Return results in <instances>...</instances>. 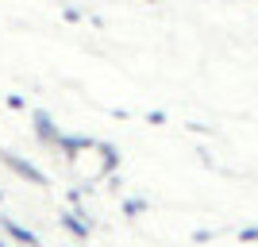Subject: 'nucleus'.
<instances>
[{
  "mask_svg": "<svg viewBox=\"0 0 258 247\" xmlns=\"http://www.w3.org/2000/svg\"><path fill=\"white\" fill-rule=\"evenodd\" d=\"M0 247H12V243H4V239H0Z\"/></svg>",
  "mask_w": 258,
  "mask_h": 247,
  "instance_id": "nucleus-6",
  "label": "nucleus"
},
{
  "mask_svg": "<svg viewBox=\"0 0 258 247\" xmlns=\"http://www.w3.org/2000/svg\"><path fill=\"white\" fill-rule=\"evenodd\" d=\"M31 128H35V139H39V143H46V147H58L62 131L54 128V120L46 116L43 108H35V112H31Z\"/></svg>",
  "mask_w": 258,
  "mask_h": 247,
  "instance_id": "nucleus-2",
  "label": "nucleus"
},
{
  "mask_svg": "<svg viewBox=\"0 0 258 247\" xmlns=\"http://www.w3.org/2000/svg\"><path fill=\"white\" fill-rule=\"evenodd\" d=\"M0 228H4V232H8V236L16 239V243H27V247H43V243H39V239L31 236V232H27V228H20V224H12L8 216H0Z\"/></svg>",
  "mask_w": 258,
  "mask_h": 247,
  "instance_id": "nucleus-3",
  "label": "nucleus"
},
{
  "mask_svg": "<svg viewBox=\"0 0 258 247\" xmlns=\"http://www.w3.org/2000/svg\"><path fill=\"white\" fill-rule=\"evenodd\" d=\"M0 166H8L16 178H23L27 185H39V189H46V174L35 166V162H27V159H20L16 151H8V147H0Z\"/></svg>",
  "mask_w": 258,
  "mask_h": 247,
  "instance_id": "nucleus-1",
  "label": "nucleus"
},
{
  "mask_svg": "<svg viewBox=\"0 0 258 247\" xmlns=\"http://www.w3.org/2000/svg\"><path fill=\"white\" fill-rule=\"evenodd\" d=\"M123 213H131V216L143 213V201H127V205H123Z\"/></svg>",
  "mask_w": 258,
  "mask_h": 247,
  "instance_id": "nucleus-5",
  "label": "nucleus"
},
{
  "mask_svg": "<svg viewBox=\"0 0 258 247\" xmlns=\"http://www.w3.org/2000/svg\"><path fill=\"white\" fill-rule=\"evenodd\" d=\"M62 228L70 232V236H77V239L89 236V224H81V220H77V213H62Z\"/></svg>",
  "mask_w": 258,
  "mask_h": 247,
  "instance_id": "nucleus-4",
  "label": "nucleus"
}]
</instances>
